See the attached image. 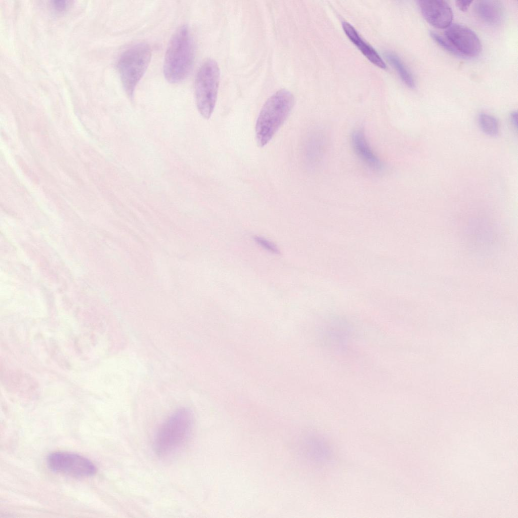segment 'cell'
I'll return each mask as SVG.
<instances>
[{
  "instance_id": "obj_6",
  "label": "cell",
  "mask_w": 518,
  "mask_h": 518,
  "mask_svg": "<svg viewBox=\"0 0 518 518\" xmlns=\"http://www.w3.org/2000/svg\"><path fill=\"white\" fill-rule=\"evenodd\" d=\"M47 462L53 471L73 477H89L97 471L96 466L90 460L73 453H52L47 457Z\"/></svg>"
},
{
  "instance_id": "obj_9",
  "label": "cell",
  "mask_w": 518,
  "mask_h": 518,
  "mask_svg": "<svg viewBox=\"0 0 518 518\" xmlns=\"http://www.w3.org/2000/svg\"><path fill=\"white\" fill-rule=\"evenodd\" d=\"M351 142L354 150L358 157L369 167L375 170H381L383 164L374 153L362 130H356L351 136Z\"/></svg>"
},
{
  "instance_id": "obj_13",
  "label": "cell",
  "mask_w": 518,
  "mask_h": 518,
  "mask_svg": "<svg viewBox=\"0 0 518 518\" xmlns=\"http://www.w3.org/2000/svg\"><path fill=\"white\" fill-rule=\"evenodd\" d=\"M478 122L482 131L486 134L494 136L499 131L497 120L492 115L486 113H481L478 117Z\"/></svg>"
},
{
  "instance_id": "obj_5",
  "label": "cell",
  "mask_w": 518,
  "mask_h": 518,
  "mask_svg": "<svg viewBox=\"0 0 518 518\" xmlns=\"http://www.w3.org/2000/svg\"><path fill=\"white\" fill-rule=\"evenodd\" d=\"M220 71L217 62L207 59L200 66L195 80L196 104L200 114L208 119L211 116L217 102Z\"/></svg>"
},
{
  "instance_id": "obj_7",
  "label": "cell",
  "mask_w": 518,
  "mask_h": 518,
  "mask_svg": "<svg viewBox=\"0 0 518 518\" xmlns=\"http://www.w3.org/2000/svg\"><path fill=\"white\" fill-rule=\"evenodd\" d=\"M446 39L462 56L474 57L481 51L482 45L477 35L467 26L451 24L446 28Z\"/></svg>"
},
{
  "instance_id": "obj_2",
  "label": "cell",
  "mask_w": 518,
  "mask_h": 518,
  "mask_svg": "<svg viewBox=\"0 0 518 518\" xmlns=\"http://www.w3.org/2000/svg\"><path fill=\"white\" fill-rule=\"evenodd\" d=\"M194 59L193 38L188 27L183 25L174 34L167 48L163 63V74L171 83L184 80L190 73Z\"/></svg>"
},
{
  "instance_id": "obj_17",
  "label": "cell",
  "mask_w": 518,
  "mask_h": 518,
  "mask_svg": "<svg viewBox=\"0 0 518 518\" xmlns=\"http://www.w3.org/2000/svg\"><path fill=\"white\" fill-rule=\"evenodd\" d=\"M510 119L511 124L515 128H517V112L513 111L511 113L510 115Z\"/></svg>"
},
{
  "instance_id": "obj_15",
  "label": "cell",
  "mask_w": 518,
  "mask_h": 518,
  "mask_svg": "<svg viewBox=\"0 0 518 518\" xmlns=\"http://www.w3.org/2000/svg\"><path fill=\"white\" fill-rule=\"evenodd\" d=\"M254 239L258 244L268 251L275 253L279 252L277 248L270 241L260 237H256Z\"/></svg>"
},
{
  "instance_id": "obj_4",
  "label": "cell",
  "mask_w": 518,
  "mask_h": 518,
  "mask_svg": "<svg viewBox=\"0 0 518 518\" xmlns=\"http://www.w3.org/2000/svg\"><path fill=\"white\" fill-rule=\"evenodd\" d=\"M151 58L148 44L139 42L133 45L120 55L117 69L124 90L128 97L134 98L136 86L146 72Z\"/></svg>"
},
{
  "instance_id": "obj_14",
  "label": "cell",
  "mask_w": 518,
  "mask_h": 518,
  "mask_svg": "<svg viewBox=\"0 0 518 518\" xmlns=\"http://www.w3.org/2000/svg\"><path fill=\"white\" fill-rule=\"evenodd\" d=\"M429 33L433 39L443 49L453 55L462 56L447 39L434 31H430Z\"/></svg>"
},
{
  "instance_id": "obj_10",
  "label": "cell",
  "mask_w": 518,
  "mask_h": 518,
  "mask_svg": "<svg viewBox=\"0 0 518 518\" xmlns=\"http://www.w3.org/2000/svg\"><path fill=\"white\" fill-rule=\"evenodd\" d=\"M476 16L482 22L490 25L497 26L504 17V8L500 1H479L473 6Z\"/></svg>"
},
{
  "instance_id": "obj_12",
  "label": "cell",
  "mask_w": 518,
  "mask_h": 518,
  "mask_svg": "<svg viewBox=\"0 0 518 518\" xmlns=\"http://www.w3.org/2000/svg\"><path fill=\"white\" fill-rule=\"evenodd\" d=\"M385 56L395 68L404 83L410 88H414L415 84L413 77L400 58L396 54L391 52H386Z\"/></svg>"
},
{
  "instance_id": "obj_3",
  "label": "cell",
  "mask_w": 518,
  "mask_h": 518,
  "mask_svg": "<svg viewBox=\"0 0 518 518\" xmlns=\"http://www.w3.org/2000/svg\"><path fill=\"white\" fill-rule=\"evenodd\" d=\"M294 103L293 95L285 89L278 90L266 101L255 126L256 140L260 147H264L273 138L286 120Z\"/></svg>"
},
{
  "instance_id": "obj_8",
  "label": "cell",
  "mask_w": 518,
  "mask_h": 518,
  "mask_svg": "<svg viewBox=\"0 0 518 518\" xmlns=\"http://www.w3.org/2000/svg\"><path fill=\"white\" fill-rule=\"evenodd\" d=\"M421 14L425 20L438 28H446L452 23L453 14L449 4L442 0L417 1Z\"/></svg>"
},
{
  "instance_id": "obj_1",
  "label": "cell",
  "mask_w": 518,
  "mask_h": 518,
  "mask_svg": "<svg viewBox=\"0 0 518 518\" xmlns=\"http://www.w3.org/2000/svg\"><path fill=\"white\" fill-rule=\"evenodd\" d=\"M194 418L192 412L182 408L175 411L160 425L153 442L155 453L159 457H170L187 444L192 435Z\"/></svg>"
},
{
  "instance_id": "obj_16",
  "label": "cell",
  "mask_w": 518,
  "mask_h": 518,
  "mask_svg": "<svg viewBox=\"0 0 518 518\" xmlns=\"http://www.w3.org/2000/svg\"><path fill=\"white\" fill-rule=\"evenodd\" d=\"M472 2V1H456L455 4L460 10L465 12Z\"/></svg>"
},
{
  "instance_id": "obj_11",
  "label": "cell",
  "mask_w": 518,
  "mask_h": 518,
  "mask_svg": "<svg viewBox=\"0 0 518 518\" xmlns=\"http://www.w3.org/2000/svg\"><path fill=\"white\" fill-rule=\"evenodd\" d=\"M342 26L351 41L371 62L382 69L386 68L385 63L377 52L361 37L351 24L343 21Z\"/></svg>"
}]
</instances>
